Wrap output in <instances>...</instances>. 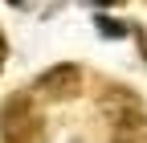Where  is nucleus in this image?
<instances>
[{
  "mask_svg": "<svg viewBox=\"0 0 147 143\" xmlns=\"http://www.w3.org/2000/svg\"><path fill=\"white\" fill-rule=\"evenodd\" d=\"M8 4H16V8H21V4H25V0H8Z\"/></svg>",
  "mask_w": 147,
  "mask_h": 143,
  "instance_id": "1a4fd4ad",
  "label": "nucleus"
},
{
  "mask_svg": "<svg viewBox=\"0 0 147 143\" xmlns=\"http://www.w3.org/2000/svg\"><path fill=\"white\" fill-rule=\"evenodd\" d=\"M94 25H98V37H106V41H123L127 33H131V25H127V21H119V16H106V12L94 16Z\"/></svg>",
  "mask_w": 147,
  "mask_h": 143,
  "instance_id": "20e7f679",
  "label": "nucleus"
},
{
  "mask_svg": "<svg viewBox=\"0 0 147 143\" xmlns=\"http://www.w3.org/2000/svg\"><path fill=\"white\" fill-rule=\"evenodd\" d=\"M98 8H119V4H127V0H94Z\"/></svg>",
  "mask_w": 147,
  "mask_h": 143,
  "instance_id": "423d86ee",
  "label": "nucleus"
},
{
  "mask_svg": "<svg viewBox=\"0 0 147 143\" xmlns=\"http://www.w3.org/2000/svg\"><path fill=\"white\" fill-rule=\"evenodd\" d=\"M110 143H147V123H127V127H110Z\"/></svg>",
  "mask_w": 147,
  "mask_h": 143,
  "instance_id": "39448f33",
  "label": "nucleus"
},
{
  "mask_svg": "<svg viewBox=\"0 0 147 143\" xmlns=\"http://www.w3.org/2000/svg\"><path fill=\"white\" fill-rule=\"evenodd\" d=\"M41 131V111H37L33 94H12L0 106V139L4 143H33Z\"/></svg>",
  "mask_w": 147,
  "mask_h": 143,
  "instance_id": "f257e3e1",
  "label": "nucleus"
},
{
  "mask_svg": "<svg viewBox=\"0 0 147 143\" xmlns=\"http://www.w3.org/2000/svg\"><path fill=\"white\" fill-rule=\"evenodd\" d=\"M82 90V65L61 61V65H49L41 78L33 82V94L37 98H49V102H65Z\"/></svg>",
  "mask_w": 147,
  "mask_h": 143,
  "instance_id": "7ed1b4c3",
  "label": "nucleus"
},
{
  "mask_svg": "<svg viewBox=\"0 0 147 143\" xmlns=\"http://www.w3.org/2000/svg\"><path fill=\"white\" fill-rule=\"evenodd\" d=\"M4 57H8V45H4V37H0V69H4Z\"/></svg>",
  "mask_w": 147,
  "mask_h": 143,
  "instance_id": "0eeeda50",
  "label": "nucleus"
},
{
  "mask_svg": "<svg viewBox=\"0 0 147 143\" xmlns=\"http://www.w3.org/2000/svg\"><path fill=\"white\" fill-rule=\"evenodd\" d=\"M135 37H139V45H143V53H147V33H143V29H135Z\"/></svg>",
  "mask_w": 147,
  "mask_h": 143,
  "instance_id": "6e6552de",
  "label": "nucleus"
},
{
  "mask_svg": "<svg viewBox=\"0 0 147 143\" xmlns=\"http://www.w3.org/2000/svg\"><path fill=\"white\" fill-rule=\"evenodd\" d=\"M98 115L110 123V127H127V123H147V106L135 90L127 86H106L98 94Z\"/></svg>",
  "mask_w": 147,
  "mask_h": 143,
  "instance_id": "f03ea898",
  "label": "nucleus"
}]
</instances>
